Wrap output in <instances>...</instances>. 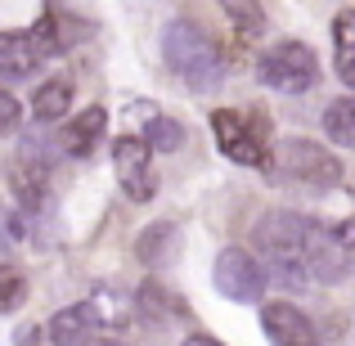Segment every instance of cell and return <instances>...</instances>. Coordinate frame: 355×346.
Listing matches in <instances>:
<instances>
[{
  "label": "cell",
  "mask_w": 355,
  "mask_h": 346,
  "mask_svg": "<svg viewBox=\"0 0 355 346\" xmlns=\"http://www.w3.org/2000/svg\"><path fill=\"white\" fill-rule=\"evenodd\" d=\"M144 139L153 148H162V153H175V148L184 144V130H180V121H171V117H162V113H153L144 121Z\"/></svg>",
  "instance_id": "17"
},
{
  "label": "cell",
  "mask_w": 355,
  "mask_h": 346,
  "mask_svg": "<svg viewBox=\"0 0 355 346\" xmlns=\"http://www.w3.org/2000/svg\"><path fill=\"white\" fill-rule=\"evenodd\" d=\"M86 346H121V342H113V338H99V342H95V338H90Z\"/></svg>",
  "instance_id": "23"
},
{
  "label": "cell",
  "mask_w": 355,
  "mask_h": 346,
  "mask_svg": "<svg viewBox=\"0 0 355 346\" xmlns=\"http://www.w3.org/2000/svg\"><path fill=\"white\" fill-rule=\"evenodd\" d=\"M211 284H216V293H225L230 302H261L270 275H266V261H257L252 252L225 248L216 257V266H211Z\"/></svg>",
  "instance_id": "7"
},
{
  "label": "cell",
  "mask_w": 355,
  "mask_h": 346,
  "mask_svg": "<svg viewBox=\"0 0 355 346\" xmlns=\"http://www.w3.org/2000/svg\"><path fill=\"white\" fill-rule=\"evenodd\" d=\"M95 333H99V311L95 306H68V311H59L54 324H50L54 346H86Z\"/></svg>",
  "instance_id": "10"
},
{
  "label": "cell",
  "mask_w": 355,
  "mask_h": 346,
  "mask_svg": "<svg viewBox=\"0 0 355 346\" xmlns=\"http://www.w3.org/2000/svg\"><path fill=\"white\" fill-rule=\"evenodd\" d=\"M113 166H117V180L126 189V198L148 202L157 193V175H153V144L139 135H121L113 139Z\"/></svg>",
  "instance_id": "8"
},
{
  "label": "cell",
  "mask_w": 355,
  "mask_h": 346,
  "mask_svg": "<svg viewBox=\"0 0 355 346\" xmlns=\"http://www.w3.org/2000/svg\"><path fill=\"white\" fill-rule=\"evenodd\" d=\"M162 59H166V68H171L175 77L193 90V95H216L220 77H225L216 41H211L198 23H184V18H175V23L166 27Z\"/></svg>",
  "instance_id": "3"
},
{
  "label": "cell",
  "mask_w": 355,
  "mask_h": 346,
  "mask_svg": "<svg viewBox=\"0 0 355 346\" xmlns=\"http://www.w3.org/2000/svg\"><path fill=\"white\" fill-rule=\"evenodd\" d=\"M324 135H329L338 148H355V95L324 108Z\"/></svg>",
  "instance_id": "15"
},
{
  "label": "cell",
  "mask_w": 355,
  "mask_h": 346,
  "mask_svg": "<svg viewBox=\"0 0 355 346\" xmlns=\"http://www.w3.org/2000/svg\"><path fill=\"white\" fill-rule=\"evenodd\" d=\"M270 166H279V180L306 184V189H333L342 180V162L333 153H324V144H311V139H288L279 144V153L270 157Z\"/></svg>",
  "instance_id": "5"
},
{
  "label": "cell",
  "mask_w": 355,
  "mask_h": 346,
  "mask_svg": "<svg viewBox=\"0 0 355 346\" xmlns=\"http://www.w3.org/2000/svg\"><path fill=\"white\" fill-rule=\"evenodd\" d=\"M72 108V77H50L41 90L32 95V117L36 121H59Z\"/></svg>",
  "instance_id": "13"
},
{
  "label": "cell",
  "mask_w": 355,
  "mask_h": 346,
  "mask_svg": "<svg viewBox=\"0 0 355 346\" xmlns=\"http://www.w3.org/2000/svg\"><path fill=\"white\" fill-rule=\"evenodd\" d=\"M104 130H108V113H104V108H86V113H77V117H72V126L63 130V153L86 157L90 148L104 139Z\"/></svg>",
  "instance_id": "11"
},
{
  "label": "cell",
  "mask_w": 355,
  "mask_h": 346,
  "mask_svg": "<svg viewBox=\"0 0 355 346\" xmlns=\"http://www.w3.org/2000/svg\"><path fill=\"white\" fill-rule=\"evenodd\" d=\"M261 324H266V338L275 346H320L315 324L288 302H270L266 311H261Z\"/></svg>",
  "instance_id": "9"
},
{
  "label": "cell",
  "mask_w": 355,
  "mask_h": 346,
  "mask_svg": "<svg viewBox=\"0 0 355 346\" xmlns=\"http://www.w3.org/2000/svg\"><path fill=\"white\" fill-rule=\"evenodd\" d=\"M18 239H23V225H18V220L9 216L5 207H0V252H5V248H14Z\"/></svg>",
  "instance_id": "20"
},
{
  "label": "cell",
  "mask_w": 355,
  "mask_h": 346,
  "mask_svg": "<svg viewBox=\"0 0 355 346\" xmlns=\"http://www.w3.org/2000/svg\"><path fill=\"white\" fill-rule=\"evenodd\" d=\"M23 297H27L23 275H18L14 266H0V315L18 311V306H23Z\"/></svg>",
  "instance_id": "18"
},
{
  "label": "cell",
  "mask_w": 355,
  "mask_h": 346,
  "mask_svg": "<svg viewBox=\"0 0 355 346\" xmlns=\"http://www.w3.org/2000/svg\"><path fill=\"white\" fill-rule=\"evenodd\" d=\"M72 23H77V18H63L59 9H50V14L36 27H27V32H0V77H27V72H36L45 59L63 54L72 41H81V36L90 32V27H72Z\"/></svg>",
  "instance_id": "2"
},
{
  "label": "cell",
  "mask_w": 355,
  "mask_h": 346,
  "mask_svg": "<svg viewBox=\"0 0 355 346\" xmlns=\"http://www.w3.org/2000/svg\"><path fill=\"white\" fill-rule=\"evenodd\" d=\"M257 72H261V81H266L270 90L302 95V90H311L315 81H320V59H315L302 41H279L270 54H261Z\"/></svg>",
  "instance_id": "6"
},
{
  "label": "cell",
  "mask_w": 355,
  "mask_h": 346,
  "mask_svg": "<svg viewBox=\"0 0 355 346\" xmlns=\"http://www.w3.org/2000/svg\"><path fill=\"white\" fill-rule=\"evenodd\" d=\"M220 9H225L230 23L239 27V36H261L266 32V9H261V0H220Z\"/></svg>",
  "instance_id": "16"
},
{
  "label": "cell",
  "mask_w": 355,
  "mask_h": 346,
  "mask_svg": "<svg viewBox=\"0 0 355 346\" xmlns=\"http://www.w3.org/2000/svg\"><path fill=\"white\" fill-rule=\"evenodd\" d=\"M333 68L355 90V9H342L333 23Z\"/></svg>",
  "instance_id": "12"
},
{
  "label": "cell",
  "mask_w": 355,
  "mask_h": 346,
  "mask_svg": "<svg viewBox=\"0 0 355 346\" xmlns=\"http://www.w3.org/2000/svg\"><path fill=\"white\" fill-rule=\"evenodd\" d=\"M184 346H220V342H216V338H207V333H193V338L184 342Z\"/></svg>",
  "instance_id": "22"
},
{
  "label": "cell",
  "mask_w": 355,
  "mask_h": 346,
  "mask_svg": "<svg viewBox=\"0 0 355 346\" xmlns=\"http://www.w3.org/2000/svg\"><path fill=\"white\" fill-rule=\"evenodd\" d=\"M135 252H139V261H144L148 270H162L166 261H171V252H175V225H171V220H157V225H148L144 234H139Z\"/></svg>",
  "instance_id": "14"
},
{
  "label": "cell",
  "mask_w": 355,
  "mask_h": 346,
  "mask_svg": "<svg viewBox=\"0 0 355 346\" xmlns=\"http://www.w3.org/2000/svg\"><path fill=\"white\" fill-rule=\"evenodd\" d=\"M18 117H23V108H18V99L9 95L5 86H0V135H9V130H18Z\"/></svg>",
  "instance_id": "19"
},
{
  "label": "cell",
  "mask_w": 355,
  "mask_h": 346,
  "mask_svg": "<svg viewBox=\"0 0 355 346\" xmlns=\"http://www.w3.org/2000/svg\"><path fill=\"white\" fill-rule=\"evenodd\" d=\"M252 243L270 275L293 288L342 284L351 275V248H342L338 234H329L306 216H293V211H270L252 234Z\"/></svg>",
  "instance_id": "1"
},
{
  "label": "cell",
  "mask_w": 355,
  "mask_h": 346,
  "mask_svg": "<svg viewBox=\"0 0 355 346\" xmlns=\"http://www.w3.org/2000/svg\"><path fill=\"white\" fill-rule=\"evenodd\" d=\"M333 234L342 239V248H355V216H347V220H342V225L333 230Z\"/></svg>",
  "instance_id": "21"
},
{
  "label": "cell",
  "mask_w": 355,
  "mask_h": 346,
  "mask_svg": "<svg viewBox=\"0 0 355 346\" xmlns=\"http://www.w3.org/2000/svg\"><path fill=\"white\" fill-rule=\"evenodd\" d=\"M211 130H216V144L230 162L239 166H270V135L266 121L257 113H239V108H220L211 113Z\"/></svg>",
  "instance_id": "4"
}]
</instances>
